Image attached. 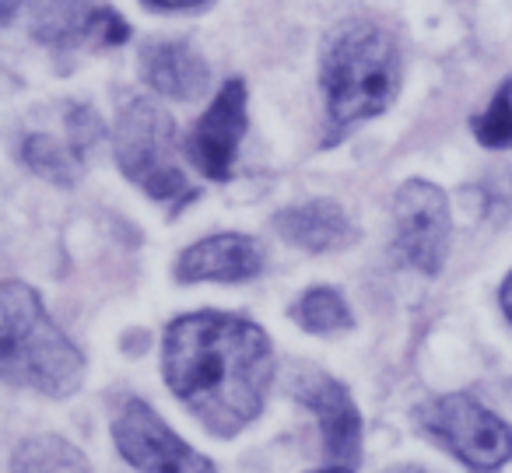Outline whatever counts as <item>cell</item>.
<instances>
[{
    "instance_id": "cell-1",
    "label": "cell",
    "mask_w": 512,
    "mask_h": 473,
    "mask_svg": "<svg viewBox=\"0 0 512 473\" xmlns=\"http://www.w3.org/2000/svg\"><path fill=\"white\" fill-rule=\"evenodd\" d=\"M162 372L172 393L214 435H239L271 389V340L249 319L193 312L165 330Z\"/></svg>"
},
{
    "instance_id": "cell-2",
    "label": "cell",
    "mask_w": 512,
    "mask_h": 473,
    "mask_svg": "<svg viewBox=\"0 0 512 473\" xmlns=\"http://www.w3.org/2000/svg\"><path fill=\"white\" fill-rule=\"evenodd\" d=\"M0 365L4 379L43 396H71L85 379L81 351L50 323L29 284L0 288Z\"/></svg>"
},
{
    "instance_id": "cell-3",
    "label": "cell",
    "mask_w": 512,
    "mask_h": 473,
    "mask_svg": "<svg viewBox=\"0 0 512 473\" xmlns=\"http://www.w3.org/2000/svg\"><path fill=\"white\" fill-rule=\"evenodd\" d=\"M400 85V57L393 39L365 18L337 25L323 46V92L334 127L383 113Z\"/></svg>"
},
{
    "instance_id": "cell-4",
    "label": "cell",
    "mask_w": 512,
    "mask_h": 473,
    "mask_svg": "<svg viewBox=\"0 0 512 473\" xmlns=\"http://www.w3.org/2000/svg\"><path fill=\"white\" fill-rule=\"evenodd\" d=\"M172 137V120L148 99L130 102L116 123V162L127 179H134L155 200H176L190 193L183 172L172 162Z\"/></svg>"
},
{
    "instance_id": "cell-5",
    "label": "cell",
    "mask_w": 512,
    "mask_h": 473,
    "mask_svg": "<svg viewBox=\"0 0 512 473\" xmlns=\"http://www.w3.org/2000/svg\"><path fill=\"white\" fill-rule=\"evenodd\" d=\"M418 421L477 473H495L512 459V428L467 393L439 396L421 410Z\"/></svg>"
},
{
    "instance_id": "cell-6",
    "label": "cell",
    "mask_w": 512,
    "mask_h": 473,
    "mask_svg": "<svg viewBox=\"0 0 512 473\" xmlns=\"http://www.w3.org/2000/svg\"><path fill=\"white\" fill-rule=\"evenodd\" d=\"M116 449L141 473H214V463L183 442L141 400H127L113 421Z\"/></svg>"
},
{
    "instance_id": "cell-7",
    "label": "cell",
    "mask_w": 512,
    "mask_h": 473,
    "mask_svg": "<svg viewBox=\"0 0 512 473\" xmlns=\"http://www.w3.org/2000/svg\"><path fill=\"white\" fill-rule=\"evenodd\" d=\"M393 221H397V253L421 274H439L449 246L446 193L432 183L411 179L393 200Z\"/></svg>"
},
{
    "instance_id": "cell-8",
    "label": "cell",
    "mask_w": 512,
    "mask_h": 473,
    "mask_svg": "<svg viewBox=\"0 0 512 473\" xmlns=\"http://www.w3.org/2000/svg\"><path fill=\"white\" fill-rule=\"evenodd\" d=\"M32 32L39 43L57 50L78 46H120L127 39V22L95 0H36Z\"/></svg>"
},
{
    "instance_id": "cell-9",
    "label": "cell",
    "mask_w": 512,
    "mask_h": 473,
    "mask_svg": "<svg viewBox=\"0 0 512 473\" xmlns=\"http://www.w3.org/2000/svg\"><path fill=\"white\" fill-rule=\"evenodd\" d=\"M242 134H246V85L228 81L211 102V109L190 130L186 155L207 179H228Z\"/></svg>"
},
{
    "instance_id": "cell-10",
    "label": "cell",
    "mask_w": 512,
    "mask_h": 473,
    "mask_svg": "<svg viewBox=\"0 0 512 473\" xmlns=\"http://www.w3.org/2000/svg\"><path fill=\"white\" fill-rule=\"evenodd\" d=\"M295 393L316 414L323 431V442L327 452L337 463H355L358 459V442H362V421H358V410L351 403L348 389L341 382L327 379V375H306V379L295 382Z\"/></svg>"
},
{
    "instance_id": "cell-11",
    "label": "cell",
    "mask_w": 512,
    "mask_h": 473,
    "mask_svg": "<svg viewBox=\"0 0 512 473\" xmlns=\"http://www.w3.org/2000/svg\"><path fill=\"white\" fill-rule=\"evenodd\" d=\"M264 270V246L249 235H214L179 256V281H246Z\"/></svg>"
},
{
    "instance_id": "cell-12",
    "label": "cell",
    "mask_w": 512,
    "mask_h": 473,
    "mask_svg": "<svg viewBox=\"0 0 512 473\" xmlns=\"http://www.w3.org/2000/svg\"><path fill=\"white\" fill-rule=\"evenodd\" d=\"M141 74L155 92L169 99H197L211 81V71L186 43H148L141 50Z\"/></svg>"
},
{
    "instance_id": "cell-13",
    "label": "cell",
    "mask_w": 512,
    "mask_h": 473,
    "mask_svg": "<svg viewBox=\"0 0 512 473\" xmlns=\"http://www.w3.org/2000/svg\"><path fill=\"white\" fill-rule=\"evenodd\" d=\"M281 239H288L292 246L309 249V253H327V249H341L355 239L351 221L344 218V211L330 200H313V204L288 207L274 218Z\"/></svg>"
},
{
    "instance_id": "cell-14",
    "label": "cell",
    "mask_w": 512,
    "mask_h": 473,
    "mask_svg": "<svg viewBox=\"0 0 512 473\" xmlns=\"http://www.w3.org/2000/svg\"><path fill=\"white\" fill-rule=\"evenodd\" d=\"M11 470L15 473H92V466H88V459L81 456L67 438L39 435L18 445L15 456H11Z\"/></svg>"
},
{
    "instance_id": "cell-15",
    "label": "cell",
    "mask_w": 512,
    "mask_h": 473,
    "mask_svg": "<svg viewBox=\"0 0 512 473\" xmlns=\"http://www.w3.org/2000/svg\"><path fill=\"white\" fill-rule=\"evenodd\" d=\"M295 319L313 333H334V330H348L351 326L348 305L330 288H313L309 295H302V302L295 305Z\"/></svg>"
},
{
    "instance_id": "cell-16",
    "label": "cell",
    "mask_w": 512,
    "mask_h": 473,
    "mask_svg": "<svg viewBox=\"0 0 512 473\" xmlns=\"http://www.w3.org/2000/svg\"><path fill=\"white\" fill-rule=\"evenodd\" d=\"M22 155H25V162H29L43 179H50V183H64V186L74 183L78 155H71V151H67L64 144L53 141V137H46V134L25 137Z\"/></svg>"
},
{
    "instance_id": "cell-17",
    "label": "cell",
    "mask_w": 512,
    "mask_h": 473,
    "mask_svg": "<svg viewBox=\"0 0 512 473\" xmlns=\"http://www.w3.org/2000/svg\"><path fill=\"white\" fill-rule=\"evenodd\" d=\"M474 134L488 148H509L512 144V81L498 88L488 113L474 116Z\"/></svg>"
},
{
    "instance_id": "cell-18",
    "label": "cell",
    "mask_w": 512,
    "mask_h": 473,
    "mask_svg": "<svg viewBox=\"0 0 512 473\" xmlns=\"http://www.w3.org/2000/svg\"><path fill=\"white\" fill-rule=\"evenodd\" d=\"M144 4H151L158 11H183V8H200L204 0H144Z\"/></svg>"
},
{
    "instance_id": "cell-19",
    "label": "cell",
    "mask_w": 512,
    "mask_h": 473,
    "mask_svg": "<svg viewBox=\"0 0 512 473\" xmlns=\"http://www.w3.org/2000/svg\"><path fill=\"white\" fill-rule=\"evenodd\" d=\"M18 4H22V0H0V22L8 25V22H11V18H15Z\"/></svg>"
},
{
    "instance_id": "cell-20",
    "label": "cell",
    "mask_w": 512,
    "mask_h": 473,
    "mask_svg": "<svg viewBox=\"0 0 512 473\" xmlns=\"http://www.w3.org/2000/svg\"><path fill=\"white\" fill-rule=\"evenodd\" d=\"M502 309H505V316H509V323H512V274H509V281L502 284Z\"/></svg>"
},
{
    "instance_id": "cell-21",
    "label": "cell",
    "mask_w": 512,
    "mask_h": 473,
    "mask_svg": "<svg viewBox=\"0 0 512 473\" xmlns=\"http://www.w3.org/2000/svg\"><path fill=\"white\" fill-rule=\"evenodd\" d=\"M313 473H351L348 466H327V470H313Z\"/></svg>"
},
{
    "instance_id": "cell-22",
    "label": "cell",
    "mask_w": 512,
    "mask_h": 473,
    "mask_svg": "<svg viewBox=\"0 0 512 473\" xmlns=\"http://www.w3.org/2000/svg\"><path fill=\"white\" fill-rule=\"evenodd\" d=\"M390 473H425V470H418V466H397V470H390Z\"/></svg>"
}]
</instances>
